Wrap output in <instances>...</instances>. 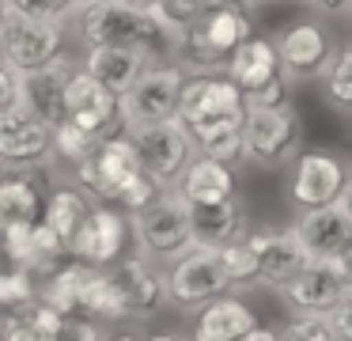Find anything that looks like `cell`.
I'll use <instances>...</instances> for the list:
<instances>
[{
    "label": "cell",
    "instance_id": "cell-8",
    "mask_svg": "<svg viewBox=\"0 0 352 341\" xmlns=\"http://www.w3.org/2000/svg\"><path fill=\"white\" fill-rule=\"evenodd\" d=\"M122 133L129 136L133 152H137V163L144 167V174L160 189L175 186V178L182 174L186 159L193 156L190 133H186L175 118L152 121V125H133V129H122Z\"/></svg>",
    "mask_w": 352,
    "mask_h": 341
},
{
    "label": "cell",
    "instance_id": "cell-25",
    "mask_svg": "<svg viewBox=\"0 0 352 341\" xmlns=\"http://www.w3.org/2000/svg\"><path fill=\"white\" fill-rule=\"evenodd\" d=\"M140 68H148V61L137 50H125V45H87L84 57V72L95 76L102 87H110L114 95H122L133 80L140 76Z\"/></svg>",
    "mask_w": 352,
    "mask_h": 341
},
{
    "label": "cell",
    "instance_id": "cell-38",
    "mask_svg": "<svg viewBox=\"0 0 352 341\" xmlns=\"http://www.w3.org/2000/svg\"><path fill=\"white\" fill-rule=\"evenodd\" d=\"M16 103V72L8 65H0V110Z\"/></svg>",
    "mask_w": 352,
    "mask_h": 341
},
{
    "label": "cell",
    "instance_id": "cell-41",
    "mask_svg": "<svg viewBox=\"0 0 352 341\" xmlns=\"http://www.w3.org/2000/svg\"><path fill=\"white\" fill-rule=\"evenodd\" d=\"M152 341H182V338H170V333H160V338H152Z\"/></svg>",
    "mask_w": 352,
    "mask_h": 341
},
{
    "label": "cell",
    "instance_id": "cell-21",
    "mask_svg": "<svg viewBox=\"0 0 352 341\" xmlns=\"http://www.w3.org/2000/svg\"><path fill=\"white\" fill-rule=\"evenodd\" d=\"M276 61H280L284 80H303V76H318L329 57V34L318 23H292L280 38L273 42Z\"/></svg>",
    "mask_w": 352,
    "mask_h": 341
},
{
    "label": "cell",
    "instance_id": "cell-5",
    "mask_svg": "<svg viewBox=\"0 0 352 341\" xmlns=\"http://www.w3.org/2000/svg\"><path fill=\"white\" fill-rule=\"evenodd\" d=\"M303 141V125L292 103L284 106H246L243 125H239V144H243V159L258 167H280L292 159Z\"/></svg>",
    "mask_w": 352,
    "mask_h": 341
},
{
    "label": "cell",
    "instance_id": "cell-10",
    "mask_svg": "<svg viewBox=\"0 0 352 341\" xmlns=\"http://www.w3.org/2000/svg\"><path fill=\"white\" fill-rule=\"evenodd\" d=\"M296 239L303 242L307 258H326V262H349L352 258V205L349 194L333 197L329 205L303 209L292 224Z\"/></svg>",
    "mask_w": 352,
    "mask_h": 341
},
{
    "label": "cell",
    "instance_id": "cell-28",
    "mask_svg": "<svg viewBox=\"0 0 352 341\" xmlns=\"http://www.w3.org/2000/svg\"><path fill=\"white\" fill-rule=\"evenodd\" d=\"M322 83H326V95L337 110H352V50L349 45H337L329 50L326 65H322Z\"/></svg>",
    "mask_w": 352,
    "mask_h": 341
},
{
    "label": "cell",
    "instance_id": "cell-14",
    "mask_svg": "<svg viewBox=\"0 0 352 341\" xmlns=\"http://www.w3.org/2000/svg\"><path fill=\"white\" fill-rule=\"evenodd\" d=\"M243 242L254 258V285L276 288V292H284L299 277V269L311 262L292 227L288 231H250Z\"/></svg>",
    "mask_w": 352,
    "mask_h": 341
},
{
    "label": "cell",
    "instance_id": "cell-23",
    "mask_svg": "<svg viewBox=\"0 0 352 341\" xmlns=\"http://www.w3.org/2000/svg\"><path fill=\"white\" fill-rule=\"evenodd\" d=\"M175 189L190 205H212L235 194V171H231V163H220L212 156H197L193 152L186 159L182 174L175 178Z\"/></svg>",
    "mask_w": 352,
    "mask_h": 341
},
{
    "label": "cell",
    "instance_id": "cell-39",
    "mask_svg": "<svg viewBox=\"0 0 352 341\" xmlns=\"http://www.w3.org/2000/svg\"><path fill=\"white\" fill-rule=\"evenodd\" d=\"M303 4L318 8V12H326V15H341V12H349L352 0H303Z\"/></svg>",
    "mask_w": 352,
    "mask_h": 341
},
{
    "label": "cell",
    "instance_id": "cell-3",
    "mask_svg": "<svg viewBox=\"0 0 352 341\" xmlns=\"http://www.w3.org/2000/svg\"><path fill=\"white\" fill-rule=\"evenodd\" d=\"M76 174L80 186H87V194H95L102 205H114L122 212L144 209L160 194V186L137 163V152H133L125 133L99 136V144L76 163Z\"/></svg>",
    "mask_w": 352,
    "mask_h": 341
},
{
    "label": "cell",
    "instance_id": "cell-17",
    "mask_svg": "<svg viewBox=\"0 0 352 341\" xmlns=\"http://www.w3.org/2000/svg\"><path fill=\"white\" fill-rule=\"evenodd\" d=\"M110 280L118 285L125 318H148L167 303V280L160 262H148L144 254H122L110 269Z\"/></svg>",
    "mask_w": 352,
    "mask_h": 341
},
{
    "label": "cell",
    "instance_id": "cell-24",
    "mask_svg": "<svg viewBox=\"0 0 352 341\" xmlns=\"http://www.w3.org/2000/svg\"><path fill=\"white\" fill-rule=\"evenodd\" d=\"M201 307L205 311H201L197 326H193V341H239L243 333H250L258 326L254 311L231 292L216 296V300L201 303Z\"/></svg>",
    "mask_w": 352,
    "mask_h": 341
},
{
    "label": "cell",
    "instance_id": "cell-27",
    "mask_svg": "<svg viewBox=\"0 0 352 341\" xmlns=\"http://www.w3.org/2000/svg\"><path fill=\"white\" fill-rule=\"evenodd\" d=\"M87 209H91V205H87V197L80 194V189L65 186V189H57L50 201H42V224H46L50 231H54L57 239L69 247L72 235H76V227L84 224Z\"/></svg>",
    "mask_w": 352,
    "mask_h": 341
},
{
    "label": "cell",
    "instance_id": "cell-33",
    "mask_svg": "<svg viewBox=\"0 0 352 341\" xmlns=\"http://www.w3.org/2000/svg\"><path fill=\"white\" fill-rule=\"evenodd\" d=\"M46 341H102V330L95 326V318L84 315H61V322L54 326Z\"/></svg>",
    "mask_w": 352,
    "mask_h": 341
},
{
    "label": "cell",
    "instance_id": "cell-32",
    "mask_svg": "<svg viewBox=\"0 0 352 341\" xmlns=\"http://www.w3.org/2000/svg\"><path fill=\"white\" fill-rule=\"evenodd\" d=\"M276 341H337L326 315H296L284 330H276Z\"/></svg>",
    "mask_w": 352,
    "mask_h": 341
},
{
    "label": "cell",
    "instance_id": "cell-9",
    "mask_svg": "<svg viewBox=\"0 0 352 341\" xmlns=\"http://www.w3.org/2000/svg\"><path fill=\"white\" fill-rule=\"evenodd\" d=\"M163 280H167V303H178V307H201V303L231 292L228 265H223L220 250L208 247H190L186 254H178L170 269L163 273Z\"/></svg>",
    "mask_w": 352,
    "mask_h": 341
},
{
    "label": "cell",
    "instance_id": "cell-13",
    "mask_svg": "<svg viewBox=\"0 0 352 341\" xmlns=\"http://www.w3.org/2000/svg\"><path fill=\"white\" fill-rule=\"evenodd\" d=\"M125 247H129V212L114 209V205H99V209H87L84 224L76 227L69 242V258L107 269L125 254Z\"/></svg>",
    "mask_w": 352,
    "mask_h": 341
},
{
    "label": "cell",
    "instance_id": "cell-19",
    "mask_svg": "<svg viewBox=\"0 0 352 341\" xmlns=\"http://www.w3.org/2000/svg\"><path fill=\"white\" fill-rule=\"evenodd\" d=\"M0 242H4L8 262L16 269H27L31 277H46L50 269H57L69 258V247L42 224V216L31 220V224H16L8 231H0Z\"/></svg>",
    "mask_w": 352,
    "mask_h": 341
},
{
    "label": "cell",
    "instance_id": "cell-22",
    "mask_svg": "<svg viewBox=\"0 0 352 341\" xmlns=\"http://www.w3.org/2000/svg\"><path fill=\"white\" fill-rule=\"evenodd\" d=\"M223 76H228L231 83H235L243 95H250V91L265 87L273 76H280V61H276V50L269 38H243V42L235 45V50L228 53V65H223Z\"/></svg>",
    "mask_w": 352,
    "mask_h": 341
},
{
    "label": "cell",
    "instance_id": "cell-1",
    "mask_svg": "<svg viewBox=\"0 0 352 341\" xmlns=\"http://www.w3.org/2000/svg\"><path fill=\"white\" fill-rule=\"evenodd\" d=\"M243 110V91L223 72H197L182 80L175 121L190 133V144L197 156H212L220 163L235 167L243 159V144H239Z\"/></svg>",
    "mask_w": 352,
    "mask_h": 341
},
{
    "label": "cell",
    "instance_id": "cell-40",
    "mask_svg": "<svg viewBox=\"0 0 352 341\" xmlns=\"http://www.w3.org/2000/svg\"><path fill=\"white\" fill-rule=\"evenodd\" d=\"M239 341H276V330H265V326H254L250 333H243Z\"/></svg>",
    "mask_w": 352,
    "mask_h": 341
},
{
    "label": "cell",
    "instance_id": "cell-44",
    "mask_svg": "<svg viewBox=\"0 0 352 341\" xmlns=\"http://www.w3.org/2000/svg\"><path fill=\"white\" fill-rule=\"evenodd\" d=\"M114 341H137V338H114Z\"/></svg>",
    "mask_w": 352,
    "mask_h": 341
},
{
    "label": "cell",
    "instance_id": "cell-12",
    "mask_svg": "<svg viewBox=\"0 0 352 341\" xmlns=\"http://www.w3.org/2000/svg\"><path fill=\"white\" fill-rule=\"evenodd\" d=\"M54 159V125L42 121L23 103L0 110V167H38Z\"/></svg>",
    "mask_w": 352,
    "mask_h": 341
},
{
    "label": "cell",
    "instance_id": "cell-34",
    "mask_svg": "<svg viewBox=\"0 0 352 341\" xmlns=\"http://www.w3.org/2000/svg\"><path fill=\"white\" fill-rule=\"evenodd\" d=\"M208 4H216V0H155L152 8H155V12H160L167 23H175V27L182 30L186 23H193Z\"/></svg>",
    "mask_w": 352,
    "mask_h": 341
},
{
    "label": "cell",
    "instance_id": "cell-35",
    "mask_svg": "<svg viewBox=\"0 0 352 341\" xmlns=\"http://www.w3.org/2000/svg\"><path fill=\"white\" fill-rule=\"evenodd\" d=\"M243 103H246V106H284V103H288V80H284V72L273 76L265 87L243 95Z\"/></svg>",
    "mask_w": 352,
    "mask_h": 341
},
{
    "label": "cell",
    "instance_id": "cell-30",
    "mask_svg": "<svg viewBox=\"0 0 352 341\" xmlns=\"http://www.w3.org/2000/svg\"><path fill=\"white\" fill-rule=\"evenodd\" d=\"M95 144H99V136L76 129L72 121H57V125H54V156H65L72 167H76L80 159L95 148Z\"/></svg>",
    "mask_w": 352,
    "mask_h": 341
},
{
    "label": "cell",
    "instance_id": "cell-31",
    "mask_svg": "<svg viewBox=\"0 0 352 341\" xmlns=\"http://www.w3.org/2000/svg\"><path fill=\"white\" fill-rule=\"evenodd\" d=\"M80 0H0V12H19L34 19H61L69 23Z\"/></svg>",
    "mask_w": 352,
    "mask_h": 341
},
{
    "label": "cell",
    "instance_id": "cell-15",
    "mask_svg": "<svg viewBox=\"0 0 352 341\" xmlns=\"http://www.w3.org/2000/svg\"><path fill=\"white\" fill-rule=\"evenodd\" d=\"M349 194V167L333 156V152H307L296 159V174L288 186V201L303 209H318L329 205L333 197Z\"/></svg>",
    "mask_w": 352,
    "mask_h": 341
},
{
    "label": "cell",
    "instance_id": "cell-6",
    "mask_svg": "<svg viewBox=\"0 0 352 341\" xmlns=\"http://www.w3.org/2000/svg\"><path fill=\"white\" fill-rule=\"evenodd\" d=\"M186 72L167 61V65H148L140 76L118 95V121L122 129L133 125H152V121H167L178 110V95H182Z\"/></svg>",
    "mask_w": 352,
    "mask_h": 341
},
{
    "label": "cell",
    "instance_id": "cell-18",
    "mask_svg": "<svg viewBox=\"0 0 352 341\" xmlns=\"http://www.w3.org/2000/svg\"><path fill=\"white\" fill-rule=\"evenodd\" d=\"M72 61L65 57H54L38 68H23L16 72V103H23L27 110H34L42 121L57 125L65 118V83L72 76Z\"/></svg>",
    "mask_w": 352,
    "mask_h": 341
},
{
    "label": "cell",
    "instance_id": "cell-29",
    "mask_svg": "<svg viewBox=\"0 0 352 341\" xmlns=\"http://www.w3.org/2000/svg\"><path fill=\"white\" fill-rule=\"evenodd\" d=\"M38 300V285L27 269H4L0 273V307L8 311V315H23L31 303Z\"/></svg>",
    "mask_w": 352,
    "mask_h": 341
},
{
    "label": "cell",
    "instance_id": "cell-11",
    "mask_svg": "<svg viewBox=\"0 0 352 341\" xmlns=\"http://www.w3.org/2000/svg\"><path fill=\"white\" fill-rule=\"evenodd\" d=\"M284 300L296 307V315H329L333 307L352 300V265L311 258L299 277L284 288Z\"/></svg>",
    "mask_w": 352,
    "mask_h": 341
},
{
    "label": "cell",
    "instance_id": "cell-7",
    "mask_svg": "<svg viewBox=\"0 0 352 341\" xmlns=\"http://www.w3.org/2000/svg\"><path fill=\"white\" fill-rule=\"evenodd\" d=\"M65 53V23L34 19L19 12H0V57L12 72L38 68Z\"/></svg>",
    "mask_w": 352,
    "mask_h": 341
},
{
    "label": "cell",
    "instance_id": "cell-20",
    "mask_svg": "<svg viewBox=\"0 0 352 341\" xmlns=\"http://www.w3.org/2000/svg\"><path fill=\"white\" fill-rule=\"evenodd\" d=\"M190 231H193V247L223 250L250 235V212L235 194L212 205H190Z\"/></svg>",
    "mask_w": 352,
    "mask_h": 341
},
{
    "label": "cell",
    "instance_id": "cell-2",
    "mask_svg": "<svg viewBox=\"0 0 352 341\" xmlns=\"http://www.w3.org/2000/svg\"><path fill=\"white\" fill-rule=\"evenodd\" d=\"M72 19L87 45H125L137 50L148 65H167L182 34L155 8H140L129 0H80Z\"/></svg>",
    "mask_w": 352,
    "mask_h": 341
},
{
    "label": "cell",
    "instance_id": "cell-43",
    "mask_svg": "<svg viewBox=\"0 0 352 341\" xmlns=\"http://www.w3.org/2000/svg\"><path fill=\"white\" fill-rule=\"evenodd\" d=\"M228 4H239V8H246V4H250V0H228Z\"/></svg>",
    "mask_w": 352,
    "mask_h": 341
},
{
    "label": "cell",
    "instance_id": "cell-26",
    "mask_svg": "<svg viewBox=\"0 0 352 341\" xmlns=\"http://www.w3.org/2000/svg\"><path fill=\"white\" fill-rule=\"evenodd\" d=\"M42 216V194L31 178L12 174L0 178V231H8L16 224H31Z\"/></svg>",
    "mask_w": 352,
    "mask_h": 341
},
{
    "label": "cell",
    "instance_id": "cell-42",
    "mask_svg": "<svg viewBox=\"0 0 352 341\" xmlns=\"http://www.w3.org/2000/svg\"><path fill=\"white\" fill-rule=\"evenodd\" d=\"M129 4H140V8H152L155 0H129Z\"/></svg>",
    "mask_w": 352,
    "mask_h": 341
},
{
    "label": "cell",
    "instance_id": "cell-16",
    "mask_svg": "<svg viewBox=\"0 0 352 341\" xmlns=\"http://www.w3.org/2000/svg\"><path fill=\"white\" fill-rule=\"evenodd\" d=\"M76 129L91 136H107L118 121V95L110 87H102L95 76H87L84 68H72L69 83H65V118Z\"/></svg>",
    "mask_w": 352,
    "mask_h": 341
},
{
    "label": "cell",
    "instance_id": "cell-36",
    "mask_svg": "<svg viewBox=\"0 0 352 341\" xmlns=\"http://www.w3.org/2000/svg\"><path fill=\"white\" fill-rule=\"evenodd\" d=\"M0 341H46L23 315H8L0 322Z\"/></svg>",
    "mask_w": 352,
    "mask_h": 341
},
{
    "label": "cell",
    "instance_id": "cell-37",
    "mask_svg": "<svg viewBox=\"0 0 352 341\" xmlns=\"http://www.w3.org/2000/svg\"><path fill=\"white\" fill-rule=\"evenodd\" d=\"M349 315H352V300L341 303V307H333V311L326 315V322H329V330L337 333V341H352V322H349Z\"/></svg>",
    "mask_w": 352,
    "mask_h": 341
},
{
    "label": "cell",
    "instance_id": "cell-4",
    "mask_svg": "<svg viewBox=\"0 0 352 341\" xmlns=\"http://www.w3.org/2000/svg\"><path fill=\"white\" fill-rule=\"evenodd\" d=\"M129 235L137 239V254H144L148 262H175L193 247L190 201L175 186L160 189L144 209L129 212Z\"/></svg>",
    "mask_w": 352,
    "mask_h": 341
}]
</instances>
